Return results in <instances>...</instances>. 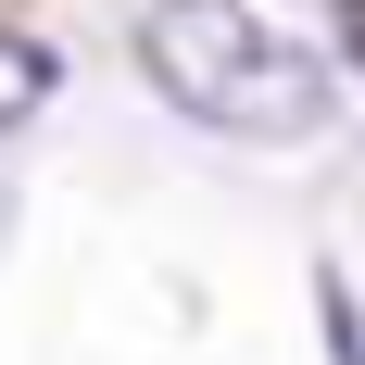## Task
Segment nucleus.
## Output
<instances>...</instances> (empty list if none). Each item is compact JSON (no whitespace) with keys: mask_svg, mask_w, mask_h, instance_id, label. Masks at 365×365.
Here are the masks:
<instances>
[{"mask_svg":"<svg viewBox=\"0 0 365 365\" xmlns=\"http://www.w3.org/2000/svg\"><path fill=\"white\" fill-rule=\"evenodd\" d=\"M126 38H139V76L189 113V126H215V139L302 151V139L340 113L328 63H315L302 38H277L252 0H139Z\"/></svg>","mask_w":365,"mask_h":365,"instance_id":"obj_1","label":"nucleus"},{"mask_svg":"<svg viewBox=\"0 0 365 365\" xmlns=\"http://www.w3.org/2000/svg\"><path fill=\"white\" fill-rule=\"evenodd\" d=\"M51 101H63V51H51V38H26V26H0V139H13V126H38Z\"/></svg>","mask_w":365,"mask_h":365,"instance_id":"obj_2","label":"nucleus"},{"mask_svg":"<svg viewBox=\"0 0 365 365\" xmlns=\"http://www.w3.org/2000/svg\"><path fill=\"white\" fill-rule=\"evenodd\" d=\"M315 315H328V353L365 365V315H353V290H340V277H315Z\"/></svg>","mask_w":365,"mask_h":365,"instance_id":"obj_3","label":"nucleus"},{"mask_svg":"<svg viewBox=\"0 0 365 365\" xmlns=\"http://www.w3.org/2000/svg\"><path fill=\"white\" fill-rule=\"evenodd\" d=\"M0 252H13V189H0Z\"/></svg>","mask_w":365,"mask_h":365,"instance_id":"obj_4","label":"nucleus"},{"mask_svg":"<svg viewBox=\"0 0 365 365\" xmlns=\"http://www.w3.org/2000/svg\"><path fill=\"white\" fill-rule=\"evenodd\" d=\"M353 38H365V0H353Z\"/></svg>","mask_w":365,"mask_h":365,"instance_id":"obj_5","label":"nucleus"}]
</instances>
